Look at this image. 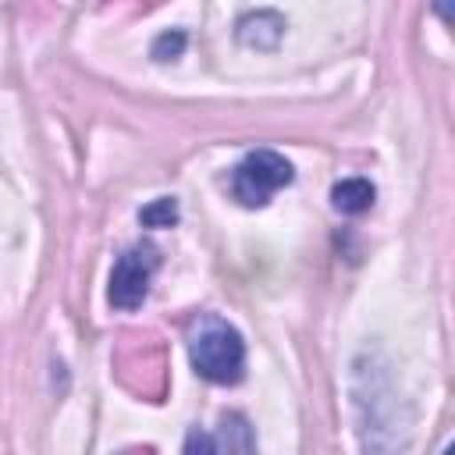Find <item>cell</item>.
I'll list each match as a JSON object with an SVG mask.
<instances>
[{"label": "cell", "instance_id": "cell-1", "mask_svg": "<svg viewBox=\"0 0 455 455\" xmlns=\"http://www.w3.org/2000/svg\"><path fill=\"white\" fill-rule=\"evenodd\" d=\"M188 359L210 384H238L245 373V341L217 313H199L188 323Z\"/></svg>", "mask_w": 455, "mask_h": 455}, {"label": "cell", "instance_id": "cell-2", "mask_svg": "<svg viewBox=\"0 0 455 455\" xmlns=\"http://www.w3.org/2000/svg\"><path fill=\"white\" fill-rule=\"evenodd\" d=\"M291 164L274 149H256L242 156L231 171V196L242 206H267L284 185H291Z\"/></svg>", "mask_w": 455, "mask_h": 455}, {"label": "cell", "instance_id": "cell-3", "mask_svg": "<svg viewBox=\"0 0 455 455\" xmlns=\"http://www.w3.org/2000/svg\"><path fill=\"white\" fill-rule=\"evenodd\" d=\"M160 267V252L149 245V242H139L132 249H124L110 270V288H107V299L110 306L117 309H135L146 302L149 295V281Z\"/></svg>", "mask_w": 455, "mask_h": 455}, {"label": "cell", "instance_id": "cell-4", "mask_svg": "<svg viewBox=\"0 0 455 455\" xmlns=\"http://www.w3.org/2000/svg\"><path fill=\"white\" fill-rule=\"evenodd\" d=\"M252 451L256 448V437H252V430H249V423L242 419V416H224L220 419V427H217V434L210 437V434H192L188 441H185V451Z\"/></svg>", "mask_w": 455, "mask_h": 455}, {"label": "cell", "instance_id": "cell-5", "mask_svg": "<svg viewBox=\"0 0 455 455\" xmlns=\"http://www.w3.org/2000/svg\"><path fill=\"white\" fill-rule=\"evenodd\" d=\"M281 32H284V18L274 14V11H256V14H245V18L238 21V39H242L245 46H256V50L277 46Z\"/></svg>", "mask_w": 455, "mask_h": 455}, {"label": "cell", "instance_id": "cell-6", "mask_svg": "<svg viewBox=\"0 0 455 455\" xmlns=\"http://www.w3.org/2000/svg\"><path fill=\"white\" fill-rule=\"evenodd\" d=\"M373 199H377V188H373L366 178H345V181H338V185L331 188L334 210H338V213H348V217L366 213V210L373 206Z\"/></svg>", "mask_w": 455, "mask_h": 455}, {"label": "cell", "instance_id": "cell-7", "mask_svg": "<svg viewBox=\"0 0 455 455\" xmlns=\"http://www.w3.org/2000/svg\"><path fill=\"white\" fill-rule=\"evenodd\" d=\"M139 220L146 228H171V224H178V203L171 196H160V199H153L149 206L139 210Z\"/></svg>", "mask_w": 455, "mask_h": 455}, {"label": "cell", "instance_id": "cell-8", "mask_svg": "<svg viewBox=\"0 0 455 455\" xmlns=\"http://www.w3.org/2000/svg\"><path fill=\"white\" fill-rule=\"evenodd\" d=\"M181 50H185V32H164V36L153 43V57H156V60H174Z\"/></svg>", "mask_w": 455, "mask_h": 455}]
</instances>
